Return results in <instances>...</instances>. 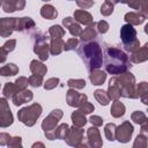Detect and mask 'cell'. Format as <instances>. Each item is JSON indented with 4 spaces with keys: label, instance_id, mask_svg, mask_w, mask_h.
Returning <instances> with one entry per match:
<instances>
[{
    "label": "cell",
    "instance_id": "obj_1",
    "mask_svg": "<svg viewBox=\"0 0 148 148\" xmlns=\"http://www.w3.org/2000/svg\"><path fill=\"white\" fill-rule=\"evenodd\" d=\"M103 61H104L105 71L109 74L119 75L121 73L127 72L131 68L130 57L124 51H121L116 46L105 47Z\"/></svg>",
    "mask_w": 148,
    "mask_h": 148
},
{
    "label": "cell",
    "instance_id": "obj_2",
    "mask_svg": "<svg viewBox=\"0 0 148 148\" xmlns=\"http://www.w3.org/2000/svg\"><path fill=\"white\" fill-rule=\"evenodd\" d=\"M77 54L83 60L89 72L98 69L103 64L102 47L97 42H82L77 47Z\"/></svg>",
    "mask_w": 148,
    "mask_h": 148
},
{
    "label": "cell",
    "instance_id": "obj_3",
    "mask_svg": "<svg viewBox=\"0 0 148 148\" xmlns=\"http://www.w3.org/2000/svg\"><path fill=\"white\" fill-rule=\"evenodd\" d=\"M42 112H43L42 105L39 103H32V104L18 110L17 118L22 124H24L28 127H31L36 124V121L40 117Z\"/></svg>",
    "mask_w": 148,
    "mask_h": 148
},
{
    "label": "cell",
    "instance_id": "obj_4",
    "mask_svg": "<svg viewBox=\"0 0 148 148\" xmlns=\"http://www.w3.org/2000/svg\"><path fill=\"white\" fill-rule=\"evenodd\" d=\"M120 87V97L125 98H138V91L135 86V77L131 72H125L118 76Z\"/></svg>",
    "mask_w": 148,
    "mask_h": 148
},
{
    "label": "cell",
    "instance_id": "obj_5",
    "mask_svg": "<svg viewBox=\"0 0 148 148\" xmlns=\"http://www.w3.org/2000/svg\"><path fill=\"white\" fill-rule=\"evenodd\" d=\"M120 38L123 42V46L127 52L133 53L140 46V42L136 38V30L132 24H124L120 29Z\"/></svg>",
    "mask_w": 148,
    "mask_h": 148
},
{
    "label": "cell",
    "instance_id": "obj_6",
    "mask_svg": "<svg viewBox=\"0 0 148 148\" xmlns=\"http://www.w3.org/2000/svg\"><path fill=\"white\" fill-rule=\"evenodd\" d=\"M50 37L42 31H36L31 35V40L34 43V52L38 56L40 61H45L49 58L50 53V44H47V39Z\"/></svg>",
    "mask_w": 148,
    "mask_h": 148
},
{
    "label": "cell",
    "instance_id": "obj_7",
    "mask_svg": "<svg viewBox=\"0 0 148 148\" xmlns=\"http://www.w3.org/2000/svg\"><path fill=\"white\" fill-rule=\"evenodd\" d=\"M62 116H64L62 111L60 109H56L51 111V113L47 117L44 118V120L42 121V128L44 131L46 139L49 140L56 139V128H57L59 120L62 118Z\"/></svg>",
    "mask_w": 148,
    "mask_h": 148
},
{
    "label": "cell",
    "instance_id": "obj_8",
    "mask_svg": "<svg viewBox=\"0 0 148 148\" xmlns=\"http://www.w3.org/2000/svg\"><path fill=\"white\" fill-rule=\"evenodd\" d=\"M84 136H83V130L82 127H79V126H75L73 125L72 127H69V131L65 138L66 142L68 146H72V147H84V146H89L88 143V140L87 142L83 140Z\"/></svg>",
    "mask_w": 148,
    "mask_h": 148
},
{
    "label": "cell",
    "instance_id": "obj_9",
    "mask_svg": "<svg viewBox=\"0 0 148 148\" xmlns=\"http://www.w3.org/2000/svg\"><path fill=\"white\" fill-rule=\"evenodd\" d=\"M134 132V128H133V125L128 121V120H125L121 125H119L117 127V131H116V139L121 142V143H126L131 140L132 138V134Z\"/></svg>",
    "mask_w": 148,
    "mask_h": 148
},
{
    "label": "cell",
    "instance_id": "obj_10",
    "mask_svg": "<svg viewBox=\"0 0 148 148\" xmlns=\"http://www.w3.org/2000/svg\"><path fill=\"white\" fill-rule=\"evenodd\" d=\"M66 102L69 106L80 108L86 102H88V97L86 94H80L76 91V89L69 88L66 92Z\"/></svg>",
    "mask_w": 148,
    "mask_h": 148
},
{
    "label": "cell",
    "instance_id": "obj_11",
    "mask_svg": "<svg viewBox=\"0 0 148 148\" xmlns=\"http://www.w3.org/2000/svg\"><path fill=\"white\" fill-rule=\"evenodd\" d=\"M13 124V114L9 109V105L7 103V98L2 97L0 98V126L1 127H8Z\"/></svg>",
    "mask_w": 148,
    "mask_h": 148
},
{
    "label": "cell",
    "instance_id": "obj_12",
    "mask_svg": "<svg viewBox=\"0 0 148 148\" xmlns=\"http://www.w3.org/2000/svg\"><path fill=\"white\" fill-rule=\"evenodd\" d=\"M17 17H2L0 20V36L9 37L14 30H16Z\"/></svg>",
    "mask_w": 148,
    "mask_h": 148
},
{
    "label": "cell",
    "instance_id": "obj_13",
    "mask_svg": "<svg viewBox=\"0 0 148 148\" xmlns=\"http://www.w3.org/2000/svg\"><path fill=\"white\" fill-rule=\"evenodd\" d=\"M87 140H88V143H89L90 147L99 148V147L103 146V141H102V138H101L99 130L96 126H91V127L88 128V131H87Z\"/></svg>",
    "mask_w": 148,
    "mask_h": 148
},
{
    "label": "cell",
    "instance_id": "obj_14",
    "mask_svg": "<svg viewBox=\"0 0 148 148\" xmlns=\"http://www.w3.org/2000/svg\"><path fill=\"white\" fill-rule=\"evenodd\" d=\"M1 7L6 13L22 10L25 7V0H1Z\"/></svg>",
    "mask_w": 148,
    "mask_h": 148
},
{
    "label": "cell",
    "instance_id": "obj_15",
    "mask_svg": "<svg viewBox=\"0 0 148 148\" xmlns=\"http://www.w3.org/2000/svg\"><path fill=\"white\" fill-rule=\"evenodd\" d=\"M36 27L34 20L31 17L24 16V17H17L16 20V31L20 32H30Z\"/></svg>",
    "mask_w": 148,
    "mask_h": 148
},
{
    "label": "cell",
    "instance_id": "obj_16",
    "mask_svg": "<svg viewBox=\"0 0 148 148\" xmlns=\"http://www.w3.org/2000/svg\"><path fill=\"white\" fill-rule=\"evenodd\" d=\"M62 24H64L65 28L68 29V31L71 32V35L73 37H77L82 32V28H81L80 23L75 18H73V17H69V16L68 17H65L62 20Z\"/></svg>",
    "mask_w": 148,
    "mask_h": 148
},
{
    "label": "cell",
    "instance_id": "obj_17",
    "mask_svg": "<svg viewBox=\"0 0 148 148\" xmlns=\"http://www.w3.org/2000/svg\"><path fill=\"white\" fill-rule=\"evenodd\" d=\"M108 96L111 101H117L120 97V87H119V81L118 76H113L109 81V87H108Z\"/></svg>",
    "mask_w": 148,
    "mask_h": 148
},
{
    "label": "cell",
    "instance_id": "obj_18",
    "mask_svg": "<svg viewBox=\"0 0 148 148\" xmlns=\"http://www.w3.org/2000/svg\"><path fill=\"white\" fill-rule=\"evenodd\" d=\"M130 60L134 64H140L148 60V42L142 47H139L136 51H134L130 56Z\"/></svg>",
    "mask_w": 148,
    "mask_h": 148
},
{
    "label": "cell",
    "instance_id": "obj_19",
    "mask_svg": "<svg viewBox=\"0 0 148 148\" xmlns=\"http://www.w3.org/2000/svg\"><path fill=\"white\" fill-rule=\"evenodd\" d=\"M32 97H34V94H32L31 90H29V89H23V90L16 92V94L14 95V97L12 98V101H13L14 105L20 106V105H22L23 103L30 102V101L32 99Z\"/></svg>",
    "mask_w": 148,
    "mask_h": 148
},
{
    "label": "cell",
    "instance_id": "obj_20",
    "mask_svg": "<svg viewBox=\"0 0 148 148\" xmlns=\"http://www.w3.org/2000/svg\"><path fill=\"white\" fill-rule=\"evenodd\" d=\"M74 18L80 23V24H83V25H90L94 23V18H92V15L84 10V9H77L74 12Z\"/></svg>",
    "mask_w": 148,
    "mask_h": 148
},
{
    "label": "cell",
    "instance_id": "obj_21",
    "mask_svg": "<svg viewBox=\"0 0 148 148\" xmlns=\"http://www.w3.org/2000/svg\"><path fill=\"white\" fill-rule=\"evenodd\" d=\"M125 21L126 23L128 24H132V25H139V24H142L146 20V17L139 13V12H128L125 14Z\"/></svg>",
    "mask_w": 148,
    "mask_h": 148
},
{
    "label": "cell",
    "instance_id": "obj_22",
    "mask_svg": "<svg viewBox=\"0 0 148 148\" xmlns=\"http://www.w3.org/2000/svg\"><path fill=\"white\" fill-rule=\"evenodd\" d=\"M98 31L96 29V23L94 22L92 24L88 25L84 30H82L80 37H81V42H91L94 38H96Z\"/></svg>",
    "mask_w": 148,
    "mask_h": 148
},
{
    "label": "cell",
    "instance_id": "obj_23",
    "mask_svg": "<svg viewBox=\"0 0 148 148\" xmlns=\"http://www.w3.org/2000/svg\"><path fill=\"white\" fill-rule=\"evenodd\" d=\"M65 42L62 38H50V53L58 56L64 51Z\"/></svg>",
    "mask_w": 148,
    "mask_h": 148
},
{
    "label": "cell",
    "instance_id": "obj_24",
    "mask_svg": "<svg viewBox=\"0 0 148 148\" xmlns=\"http://www.w3.org/2000/svg\"><path fill=\"white\" fill-rule=\"evenodd\" d=\"M16 46V39H9L7 40L1 47H0V62L3 64L6 58H7V54L12 51H14Z\"/></svg>",
    "mask_w": 148,
    "mask_h": 148
},
{
    "label": "cell",
    "instance_id": "obj_25",
    "mask_svg": "<svg viewBox=\"0 0 148 148\" xmlns=\"http://www.w3.org/2000/svg\"><path fill=\"white\" fill-rule=\"evenodd\" d=\"M105 79H106L105 72L101 71L99 68L98 69H94L89 74V80H90L91 84H94V86H101V84H103L104 81H105Z\"/></svg>",
    "mask_w": 148,
    "mask_h": 148
},
{
    "label": "cell",
    "instance_id": "obj_26",
    "mask_svg": "<svg viewBox=\"0 0 148 148\" xmlns=\"http://www.w3.org/2000/svg\"><path fill=\"white\" fill-rule=\"evenodd\" d=\"M125 111H126L125 105L121 102H119V99L113 101V103L111 105V109H110V113H111L112 117L120 118V117H123L125 114Z\"/></svg>",
    "mask_w": 148,
    "mask_h": 148
},
{
    "label": "cell",
    "instance_id": "obj_27",
    "mask_svg": "<svg viewBox=\"0 0 148 148\" xmlns=\"http://www.w3.org/2000/svg\"><path fill=\"white\" fill-rule=\"evenodd\" d=\"M136 91L141 102L145 105H148V82H145V81L140 82L136 86Z\"/></svg>",
    "mask_w": 148,
    "mask_h": 148
},
{
    "label": "cell",
    "instance_id": "obj_28",
    "mask_svg": "<svg viewBox=\"0 0 148 148\" xmlns=\"http://www.w3.org/2000/svg\"><path fill=\"white\" fill-rule=\"evenodd\" d=\"M40 15L46 20H54L58 16V12L52 5H44L40 8Z\"/></svg>",
    "mask_w": 148,
    "mask_h": 148
},
{
    "label": "cell",
    "instance_id": "obj_29",
    "mask_svg": "<svg viewBox=\"0 0 148 148\" xmlns=\"http://www.w3.org/2000/svg\"><path fill=\"white\" fill-rule=\"evenodd\" d=\"M30 71L32 74H40V75H45L46 72H47V67L42 62V61H38V60H32L30 62Z\"/></svg>",
    "mask_w": 148,
    "mask_h": 148
},
{
    "label": "cell",
    "instance_id": "obj_30",
    "mask_svg": "<svg viewBox=\"0 0 148 148\" xmlns=\"http://www.w3.org/2000/svg\"><path fill=\"white\" fill-rule=\"evenodd\" d=\"M18 73V67L15 64H7L0 68V74L2 76H13Z\"/></svg>",
    "mask_w": 148,
    "mask_h": 148
},
{
    "label": "cell",
    "instance_id": "obj_31",
    "mask_svg": "<svg viewBox=\"0 0 148 148\" xmlns=\"http://www.w3.org/2000/svg\"><path fill=\"white\" fill-rule=\"evenodd\" d=\"M86 114H83L82 112H80L79 110L77 111H74L71 116L72 118V121H73V125L75 126H79V127H83L86 124H87V119L84 117Z\"/></svg>",
    "mask_w": 148,
    "mask_h": 148
},
{
    "label": "cell",
    "instance_id": "obj_32",
    "mask_svg": "<svg viewBox=\"0 0 148 148\" xmlns=\"http://www.w3.org/2000/svg\"><path fill=\"white\" fill-rule=\"evenodd\" d=\"M16 92H17V89H16L14 82H7V83L3 86V88H2L3 97H6L7 99H9V98L12 99Z\"/></svg>",
    "mask_w": 148,
    "mask_h": 148
},
{
    "label": "cell",
    "instance_id": "obj_33",
    "mask_svg": "<svg viewBox=\"0 0 148 148\" xmlns=\"http://www.w3.org/2000/svg\"><path fill=\"white\" fill-rule=\"evenodd\" d=\"M94 96H95V98H96V101L101 104V105H108L109 104V102H110V98H109V96H108V92L106 91H104V90H102V89H96L95 91H94Z\"/></svg>",
    "mask_w": 148,
    "mask_h": 148
},
{
    "label": "cell",
    "instance_id": "obj_34",
    "mask_svg": "<svg viewBox=\"0 0 148 148\" xmlns=\"http://www.w3.org/2000/svg\"><path fill=\"white\" fill-rule=\"evenodd\" d=\"M116 131H117V126L113 123H109L104 126V135L109 141H113L116 140Z\"/></svg>",
    "mask_w": 148,
    "mask_h": 148
},
{
    "label": "cell",
    "instance_id": "obj_35",
    "mask_svg": "<svg viewBox=\"0 0 148 148\" xmlns=\"http://www.w3.org/2000/svg\"><path fill=\"white\" fill-rule=\"evenodd\" d=\"M65 29L61 28L60 25L56 24V25H51L49 28V35L50 38H62L65 36Z\"/></svg>",
    "mask_w": 148,
    "mask_h": 148
},
{
    "label": "cell",
    "instance_id": "obj_36",
    "mask_svg": "<svg viewBox=\"0 0 148 148\" xmlns=\"http://www.w3.org/2000/svg\"><path fill=\"white\" fill-rule=\"evenodd\" d=\"M69 131V126L64 123V124H60L59 126H57L56 128V139H60V140H65L67 133Z\"/></svg>",
    "mask_w": 148,
    "mask_h": 148
},
{
    "label": "cell",
    "instance_id": "obj_37",
    "mask_svg": "<svg viewBox=\"0 0 148 148\" xmlns=\"http://www.w3.org/2000/svg\"><path fill=\"white\" fill-rule=\"evenodd\" d=\"M67 86L73 89H83L86 87V81L83 79H69L67 81Z\"/></svg>",
    "mask_w": 148,
    "mask_h": 148
},
{
    "label": "cell",
    "instance_id": "obj_38",
    "mask_svg": "<svg viewBox=\"0 0 148 148\" xmlns=\"http://www.w3.org/2000/svg\"><path fill=\"white\" fill-rule=\"evenodd\" d=\"M131 119L133 120V123L138 124V125H141L143 124L148 118L146 117V114L142 112V111H134L132 114H131Z\"/></svg>",
    "mask_w": 148,
    "mask_h": 148
},
{
    "label": "cell",
    "instance_id": "obj_39",
    "mask_svg": "<svg viewBox=\"0 0 148 148\" xmlns=\"http://www.w3.org/2000/svg\"><path fill=\"white\" fill-rule=\"evenodd\" d=\"M43 83V75L40 74H32L29 76V84L34 88L40 87Z\"/></svg>",
    "mask_w": 148,
    "mask_h": 148
},
{
    "label": "cell",
    "instance_id": "obj_40",
    "mask_svg": "<svg viewBox=\"0 0 148 148\" xmlns=\"http://www.w3.org/2000/svg\"><path fill=\"white\" fill-rule=\"evenodd\" d=\"M148 145V139L142 135V134H139L135 140H134V143H133V148H146Z\"/></svg>",
    "mask_w": 148,
    "mask_h": 148
},
{
    "label": "cell",
    "instance_id": "obj_41",
    "mask_svg": "<svg viewBox=\"0 0 148 148\" xmlns=\"http://www.w3.org/2000/svg\"><path fill=\"white\" fill-rule=\"evenodd\" d=\"M14 83H15V87H16L17 92H18V91H21L23 89H27V87L29 84V79H27L24 76H20V77L16 79V81Z\"/></svg>",
    "mask_w": 148,
    "mask_h": 148
},
{
    "label": "cell",
    "instance_id": "obj_42",
    "mask_svg": "<svg viewBox=\"0 0 148 148\" xmlns=\"http://www.w3.org/2000/svg\"><path fill=\"white\" fill-rule=\"evenodd\" d=\"M113 9H114V5L105 1L102 6H101V14L104 15V16H110L112 13H113Z\"/></svg>",
    "mask_w": 148,
    "mask_h": 148
},
{
    "label": "cell",
    "instance_id": "obj_43",
    "mask_svg": "<svg viewBox=\"0 0 148 148\" xmlns=\"http://www.w3.org/2000/svg\"><path fill=\"white\" fill-rule=\"evenodd\" d=\"M76 46H79V40L76 37H72L69 39L66 40L65 43V46H64V50L65 51H72L74 49H76Z\"/></svg>",
    "mask_w": 148,
    "mask_h": 148
},
{
    "label": "cell",
    "instance_id": "obj_44",
    "mask_svg": "<svg viewBox=\"0 0 148 148\" xmlns=\"http://www.w3.org/2000/svg\"><path fill=\"white\" fill-rule=\"evenodd\" d=\"M58 83H59L58 77H51V79L46 80V82H44V89L45 90H52L58 86Z\"/></svg>",
    "mask_w": 148,
    "mask_h": 148
},
{
    "label": "cell",
    "instance_id": "obj_45",
    "mask_svg": "<svg viewBox=\"0 0 148 148\" xmlns=\"http://www.w3.org/2000/svg\"><path fill=\"white\" fill-rule=\"evenodd\" d=\"M109 28H110L109 27V23L106 21H104V20L96 22V29H97L98 34H105V32H108Z\"/></svg>",
    "mask_w": 148,
    "mask_h": 148
},
{
    "label": "cell",
    "instance_id": "obj_46",
    "mask_svg": "<svg viewBox=\"0 0 148 148\" xmlns=\"http://www.w3.org/2000/svg\"><path fill=\"white\" fill-rule=\"evenodd\" d=\"M94 110H95V106H94L91 103H89V102H86L83 105H81V106L79 108V111L82 112L83 114H89V113H91Z\"/></svg>",
    "mask_w": 148,
    "mask_h": 148
},
{
    "label": "cell",
    "instance_id": "obj_47",
    "mask_svg": "<svg viewBox=\"0 0 148 148\" xmlns=\"http://www.w3.org/2000/svg\"><path fill=\"white\" fill-rule=\"evenodd\" d=\"M7 146H8V147H10V148L22 147V139H21L20 136H12Z\"/></svg>",
    "mask_w": 148,
    "mask_h": 148
},
{
    "label": "cell",
    "instance_id": "obj_48",
    "mask_svg": "<svg viewBox=\"0 0 148 148\" xmlns=\"http://www.w3.org/2000/svg\"><path fill=\"white\" fill-rule=\"evenodd\" d=\"M139 13H141L146 18H148V0H140Z\"/></svg>",
    "mask_w": 148,
    "mask_h": 148
},
{
    "label": "cell",
    "instance_id": "obj_49",
    "mask_svg": "<svg viewBox=\"0 0 148 148\" xmlns=\"http://www.w3.org/2000/svg\"><path fill=\"white\" fill-rule=\"evenodd\" d=\"M75 2L82 9H88V8L92 7V5H94L92 0H75Z\"/></svg>",
    "mask_w": 148,
    "mask_h": 148
},
{
    "label": "cell",
    "instance_id": "obj_50",
    "mask_svg": "<svg viewBox=\"0 0 148 148\" xmlns=\"http://www.w3.org/2000/svg\"><path fill=\"white\" fill-rule=\"evenodd\" d=\"M89 121L91 123L92 126H96V127H99V126H102V124H103V119H102L99 116H91V117L89 118Z\"/></svg>",
    "mask_w": 148,
    "mask_h": 148
},
{
    "label": "cell",
    "instance_id": "obj_51",
    "mask_svg": "<svg viewBox=\"0 0 148 148\" xmlns=\"http://www.w3.org/2000/svg\"><path fill=\"white\" fill-rule=\"evenodd\" d=\"M10 135L8 133H0V145L1 146H7L9 140H10Z\"/></svg>",
    "mask_w": 148,
    "mask_h": 148
},
{
    "label": "cell",
    "instance_id": "obj_52",
    "mask_svg": "<svg viewBox=\"0 0 148 148\" xmlns=\"http://www.w3.org/2000/svg\"><path fill=\"white\" fill-rule=\"evenodd\" d=\"M140 126H141V128H140V134L145 135V136L148 139V119H147L143 124H141Z\"/></svg>",
    "mask_w": 148,
    "mask_h": 148
},
{
    "label": "cell",
    "instance_id": "obj_53",
    "mask_svg": "<svg viewBox=\"0 0 148 148\" xmlns=\"http://www.w3.org/2000/svg\"><path fill=\"white\" fill-rule=\"evenodd\" d=\"M126 5H128L133 9H138L140 7V0H126Z\"/></svg>",
    "mask_w": 148,
    "mask_h": 148
},
{
    "label": "cell",
    "instance_id": "obj_54",
    "mask_svg": "<svg viewBox=\"0 0 148 148\" xmlns=\"http://www.w3.org/2000/svg\"><path fill=\"white\" fill-rule=\"evenodd\" d=\"M105 1H108V2H110V3H112V5H116V3H121V0H105Z\"/></svg>",
    "mask_w": 148,
    "mask_h": 148
},
{
    "label": "cell",
    "instance_id": "obj_55",
    "mask_svg": "<svg viewBox=\"0 0 148 148\" xmlns=\"http://www.w3.org/2000/svg\"><path fill=\"white\" fill-rule=\"evenodd\" d=\"M37 146L44 147V145H43V143H40V142H36V143H34V145H32V147H34V148H35V147H37Z\"/></svg>",
    "mask_w": 148,
    "mask_h": 148
},
{
    "label": "cell",
    "instance_id": "obj_56",
    "mask_svg": "<svg viewBox=\"0 0 148 148\" xmlns=\"http://www.w3.org/2000/svg\"><path fill=\"white\" fill-rule=\"evenodd\" d=\"M145 32H146V34L148 35V23H147V24L145 25Z\"/></svg>",
    "mask_w": 148,
    "mask_h": 148
},
{
    "label": "cell",
    "instance_id": "obj_57",
    "mask_svg": "<svg viewBox=\"0 0 148 148\" xmlns=\"http://www.w3.org/2000/svg\"><path fill=\"white\" fill-rule=\"evenodd\" d=\"M121 3H126V0H121Z\"/></svg>",
    "mask_w": 148,
    "mask_h": 148
},
{
    "label": "cell",
    "instance_id": "obj_58",
    "mask_svg": "<svg viewBox=\"0 0 148 148\" xmlns=\"http://www.w3.org/2000/svg\"><path fill=\"white\" fill-rule=\"evenodd\" d=\"M42 1H45V2H47V1H50V0H42Z\"/></svg>",
    "mask_w": 148,
    "mask_h": 148
}]
</instances>
